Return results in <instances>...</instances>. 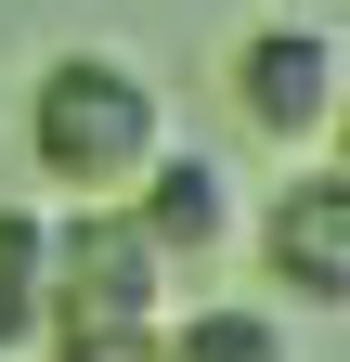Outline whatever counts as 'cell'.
<instances>
[{
  "label": "cell",
  "mask_w": 350,
  "mask_h": 362,
  "mask_svg": "<svg viewBox=\"0 0 350 362\" xmlns=\"http://www.w3.org/2000/svg\"><path fill=\"white\" fill-rule=\"evenodd\" d=\"M169 156V104L130 52H52L26 78V168L65 207L91 194H143V168Z\"/></svg>",
  "instance_id": "1"
},
{
  "label": "cell",
  "mask_w": 350,
  "mask_h": 362,
  "mask_svg": "<svg viewBox=\"0 0 350 362\" xmlns=\"http://www.w3.org/2000/svg\"><path fill=\"white\" fill-rule=\"evenodd\" d=\"M0 362H52V207L0 194Z\"/></svg>",
  "instance_id": "6"
},
{
  "label": "cell",
  "mask_w": 350,
  "mask_h": 362,
  "mask_svg": "<svg viewBox=\"0 0 350 362\" xmlns=\"http://www.w3.org/2000/svg\"><path fill=\"white\" fill-rule=\"evenodd\" d=\"M234 117H247L273 156H324L337 129H350V65H337V39L298 26V13L247 26V39H234Z\"/></svg>",
  "instance_id": "3"
},
{
  "label": "cell",
  "mask_w": 350,
  "mask_h": 362,
  "mask_svg": "<svg viewBox=\"0 0 350 362\" xmlns=\"http://www.w3.org/2000/svg\"><path fill=\"white\" fill-rule=\"evenodd\" d=\"M169 362H298V337H286V310H259V298H195L182 324H169Z\"/></svg>",
  "instance_id": "7"
},
{
  "label": "cell",
  "mask_w": 350,
  "mask_h": 362,
  "mask_svg": "<svg viewBox=\"0 0 350 362\" xmlns=\"http://www.w3.org/2000/svg\"><path fill=\"white\" fill-rule=\"evenodd\" d=\"M259 272L312 310H350V168L337 156H298L286 194L259 207Z\"/></svg>",
  "instance_id": "4"
},
{
  "label": "cell",
  "mask_w": 350,
  "mask_h": 362,
  "mask_svg": "<svg viewBox=\"0 0 350 362\" xmlns=\"http://www.w3.org/2000/svg\"><path fill=\"white\" fill-rule=\"evenodd\" d=\"M52 362H169V324H117V337H52Z\"/></svg>",
  "instance_id": "8"
},
{
  "label": "cell",
  "mask_w": 350,
  "mask_h": 362,
  "mask_svg": "<svg viewBox=\"0 0 350 362\" xmlns=\"http://www.w3.org/2000/svg\"><path fill=\"white\" fill-rule=\"evenodd\" d=\"M117 324H169V246L143 233L130 194L52 207V337H117Z\"/></svg>",
  "instance_id": "2"
},
{
  "label": "cell",
  "mask_w": 350,
  "mask_h": 362,
  "mask_svg": "<svg viewBox=\"0 0 350 362\" xmlns=\"http://www.w3.org/2000/svg\"><path fill=\"white\" fill-rule=\"evenodd\" d=\"M130 207H143V233H156L169 259H221V246H234V181H221V156H182V143H169Z\"/></svg>",
  "instance_id": "5"
}]
</instances>
